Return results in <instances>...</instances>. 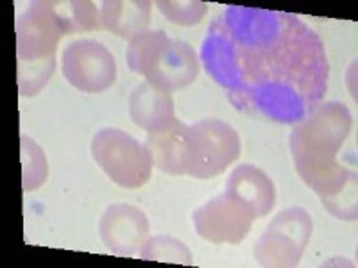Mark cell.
Here are the masks:
<instances>
[{
  "instance_id": "obj_7",
  "label": "cell",
  "mask_w": 358,
  "mask_h": 268,
  "mask_svg": "<svg viewBox=\"0 0 358 268\" xmlns=\"http://www.w3.org/2000/svg\"><path fill=\"white\" fill-rule=\"evenodd\" d=\"M313 231L312 216L303 207L281 211L255 244L262 267H297Z\"/></svg>"
},
{
  "instance_id": "obj_15",
  "label": "cell",
  "mask_w": 358,
  "mask_h": 268,
  "mask_svg": "<svg viewBox=\"0 0 358 268\" xmlns=\"http://www.w3.org/2000/svg\"><path fill=\"white\" fill-rule=\"evenodd\" d=\"M52 9L65 34L90 33L102 29L99 8L94 2H86V0L52 2Z\"/></svg>"
},
{
  "instance_id": "obj_16",
  "label": "cell",
  "mask_w": 358,
  "mask_h": 268,
  "mask_svg": "<svg viewBox=\"0 0 358 268\" xmlns=\"http://www.w3.org/2000/svg\"><path fill=\"white\" fill-rule=\"evenodd\" d=\"M138 256L147 261H159V263H178V265H192L194 258L192 252L183 241L172 236L158 234L147 238L145 244L138 251Z\"/></svg>"
},
{
  "instance_id": "obj_18",
  "label": "cell",
  "mask_w": 358,
  "mask_h": 268,
  "mask_svg": "<svg viewBox=\"0 0 358 268\" xmlns=\"http://www.w3.org/2000/svg\"><path fill=\"white\" fill-rule=\"evenodd\" d=\"M158 11L169 22L176 25H183V27H192L203 22L206 17L208 6L199 0H187V2H178V0H158L155 2Z\"/></svg>"
},
{
  "instance_id": "obj_2",
  "label": "cell",
  "mask_w": 358,
  "mask_h": 268,
  "mask_svg": "<svg viewBox=\"0 0 358 268\" xmlns=\"http://www.w3.org/2000/svg\"><path fill=\"white\" fill-rule=\"evenodd\" d=\"M353 129V117L342 102H322L290 133V152L297 175L322 206L346 222L357 220V168L338 161Z\"/></svg>"
},
{
  "instance_id": "obj_3",
  "label": "cell",
  "mask_w": 358,
  "mask_h": 268,
  "mask_svg": "<svg viewBox=\"0 0 358 268\" xmlns=\"http://www.w3.org/2000/svg\"><path fill=\"white\" fill-rule=\"evenodd\" d=\"M65 34L52 2H31L17 18L18 89L24 97L38 95L56 70V50Z\"/></svg>"
},
{
  "instance_id": "obj_14",
  "label": "cell",
  "mask_w": 358,
  "mask_h": 268,
  "mask_svg": "<svg viewBox=\"0 0 358 268\" xmlns=\"http://www.w3.org/2000/svg\"><path fill=\"white\" fill-rule=\"evenodd\" d=\"M151 2L147 0H106L99 4L102 29L129 41L143 33L151 22Z\"/></svg>"
},
{
  "instance_id": "obj_11",
  "label": "cell",
  "mask_w": 358,
  "mask_h": 268,
  "mask_svg": "<svg viewBox=\"0 0 358 268\" xmlns=\"http://www.w3.org/2000/svg\"><path fill=\"white\" fill-rule=\"evenodd\" d=\"M143 145L151 152L156 170L167 175H188L192 156V129L176 120L169 129L147 134Z\"/></svg>"
},
{
  "instance_id": "obj_8",
  "label": "cell",
  "mask_w": 358,
  "mask_h": 268,
  "mask_svg": "<svg viewBox=\"0 0 358 268\" xmlns=\"http://www.w3.org/2000/svg\"><path fill=\"white\" fill-rule=\"evenodd\" d=\"M63 77L85 94H102L117 79V63L106 45L97 40H78L63 50Z\"/></svg>"
},
{
  "instance_id": "obj_17",
  "label": "cell",
  "mask_w": 358,
  "mask_h": 268,
  "mask_svg": "<svg viewBox=\"0 0 358 268\" xmlns=\"http://www.w3.org/2000/svg\"><path fill=\"white\" fill-rule=\"evenodd\" d=\"M22 145V186L25 191L38 190L49 175L45 152L27 134H20Z\"/></svg>"
},
{
  "instance_id": "obj_6",
  "label": "cell",
  "mask_w": 358,
  "mask_h": 268,
  "mask_svg": "<svg viewBox=\"0 0 358 268\" xmlns=\"http://www.w3.org/2000/svg\"><path fill=\"white\" fill-rule=\"evenodd\" d=\"M192 129L188 177L213 179L241 158V134L220 118H203Z\"/></svg>"
},
{
  "instance_id": "obj_13",
  "label": "cell",
  "mask_w": 358,
  "mask_h": 268,
  "mask_svg": "<svg viewBox=\"0 0 358 268\" xmlns=\"http://www.w3.org/2000/svg\"><path fill=\"white\" fill-rule=\"evenodd\" d=\"M226 193L241 200L257 218L267 216L276 204V186L264 170L252 165H241L229 174Z\"/></svg>"
},
{
  "instance_id": "obj_12",
  "label": "cell",
  "mask_w": 358,
  "mask_h": 268,
  "mask_svg": "<svg viewBox=\"0 0 358 268\" xmlns=\"http://www.w3.org/2000/svg\"><path fill=\"white\" fill-rule=\"evenodd\" d=\"M129 117L147 134H158L176 122L172 94L155 88L147 81L140 82L129 95Z\"/></svg>"
},
{
  "instance_id": "obj_9",
  "label": "cell",
  "mask_w": 358,
  "mask_h": 268,
  "mask_svg": "<svg viewBox=\"0 0 358 268\" xmlns=\"http://www.w3.org/2000/svg\"><path fill=\"white\" fill-rule=\"evenodd\" d=\"M255 220V213L226 191L208 200L192 215L197 234L215 245L241 244L251 231Z\"/></svg>"
},
{
  "instance_id": "obj_1",
  "label": "cell",
  "mask_w": 358,
  "mask_h": 268,
  "mask_svg": "<svg viewBox=\"0 0 358 268\" xmlns=\"http://www.w3.org/2000/svg\"><path fill=\"white\" fill-rule=\"evenodd\" d=\"M201 63L236 111L285 126L310 117L328 91L324 43L292 13L228 6L208 27Z\"/></svg>"
},
{
  "instance_id": "obj_10",
  "label": "cell",
  "mask_w": 358,
  "mask_h": 268,
  "mask_svg": "<svg viewBox=\"0 0 358 268\" xmlns=\"http://www.w3.org/2000/svg\"><path fill=\"white\" fill-rule=\"evenodd\" d=\"M99 234L113 254L134 256L149 238V218L131 204H111L102 213Z\"/></svg>"
},
{
  "instance_id": "obj_4",
  "label": "cell",
  "mask_w": 358,
  "mask_h": 268,
  "mask_svg": "<svg viewBox=\"0 0 358 268\" xmlns=\"http://www.w3.org/2000/svg\"><path fill=\"white\" fill-rule=\"evenodd\" d=\"M126 59L131 72L167 94L188 88L199 75L201 61L194 47L171 40L163 31H143L131 38Z\"/></svg>"
},
{
  "instance_id": "obj_5",
  "label": "cell",
  "mask_w": 358,
  "mask_h": 268,
  "mask_svg": "<svg viewBox=\"0 0 358 268\" xmlns=\"http://www.w3.org/2000/svg\"><path fill=\"white\" fill-rule=\"evenodd\" d=\"M92 156L102 172L126 190H136L149 183L155 168L147 147L117 127H102L95 133Z\"/></svg>"
}]
</instances>
